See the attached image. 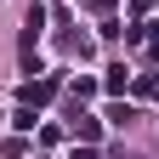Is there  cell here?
<instances>
[{
	"mask_svg": "<svg viewBox=\"0 0 159 159\" xmlns=\"http://www.w3.org/2000/svg\"><path fill=\"white\" fill-rule=\"evenodd\" d=\"M51 91H57V85H51V80H29V85H23V91H17V97H23V102H29V108H40V102H51Z\"/></svg>",
	"mask_w": 159,
	"mask_h": 159,
	"instance_id": "1",
	"label": "cell"
},
{
	"mask_svg": "<svg viewBox=\"0 0 159 159\" xmlns=\"http://www.w3.org/2000/svg\"><path fill=\"white\" fill-rule=\"evenodd\" d=\"M74 136H80V142H97V136H102V125H97L91 114H74Z\"/></svg>",
	"mask_w": 159,
	"mask_h": 159,
	"instance_id": "2",
	"label": "cell"
},
{
	"mask_svg": "<svg viewBox=\"0 0 159 159\" xmlns=\"http://www.w3.org/2000/svg\"><path fill=\"white\" fill-rule=\"evenodd\" d=\"M11 125H17V131H34V108L23 102V108H17V114H11Z\"/></svg>",
	"mask_w": 159,
	"mask_h": 159,
	"instance_id": "3",
	"label": "cell"
}]
</instances>
